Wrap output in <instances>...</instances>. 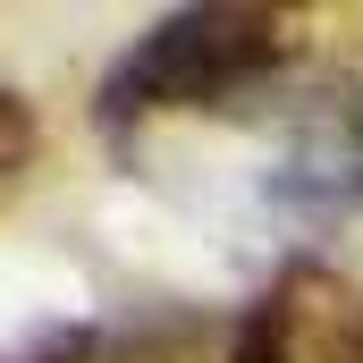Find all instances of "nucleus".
I'll return each mask as SVG.
<instances>
[{"instance_id":"obj_1","label":"nucleus","mask_w":363,"mask_h":363,"mask_svg":"<svg viewBox=\"0 0 363 363\" xmlns=\"http://www.w3.org/2000/svg\"><path fill=\"white\" fill-rule=\"evenodd\" d=\"M304 34L287 9L262 0H203V9H169L161 26H144L110 77L93 85V135L110 152H135L144 127L186 118V110H237L254 93H271L296 68Z\"/></svg>"},{"instance_id":"obj_2","label":"nucleus","mask_w":363,"mask_h":363,"mask_svg":"<svg viewBox=\"0 0 363 363\" xmlns=\"http://www.w3.org/2000/svg\"><path fill=\"white\" fill-rule=\"evenodd\" d=\"M245 330L262 363H363V279L321 254H287L245 304Z\"/></svg>"},{"instance_id":"obj_3","label":"nucleus","mask_w":363,"mask_h":363,"mask_svg":"<svg viewBox=\"0 0 363 363\" xmlns=\"http://www.w3.org/2000/svg\"><path fill=\"white\" fill-rule=\"evenodd\" d=\"M279 203H296L304 220H363V85L313 101L279 169Z\"/></svg>"},{"instance_id":"obj_4","label":"nucleus","mask_w":363,"mask_h":363,"mask_svg":"<svg viewBox=\"0 0 363 363\" xmlns=\"http://www.w3.org/2000/svg\"><path fill=\"white\" fill-rule=\"evenodd\" d=\"M93 363H262L254 330H245V304L237 313H161V321H135V330H101V355Z\"/></svg>"},{"instance_id":"obj_5","label":"nucleus","mask_w":363,"mask_h":363,"mask_svg":"<svg viewBox=\"0 0 363 363\" xmlns=\"http://www.w3.org/2000/svg\"><path fill=\"white\" fill-rule=\"evenodd\" d=\"M26 161H34V110H26L17 93H0V186L17 178Z\"/></svg>"}]
</instances>
